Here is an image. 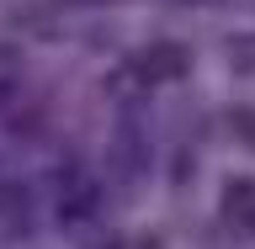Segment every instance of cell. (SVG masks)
Returning <instances> with one entry per match:
<instances>
[{
	"instance_id": "obj_3",
	"label": "cell",
	"mask_w": 255,
	"mask_h": 249,
	"mask_svg": "<svg viewBox=\"0 0 255 249\" xmlns=\"http://www.w3.org/2000/svg\"><path fill=\"white\" fill-rule=\"evenodd\" d=\"M234 122H245V127H239V138L255 143V111H234Z\"/></svg>"
},
{
	"instance_id": "obj_1",
	"label": "cell",
	"mask_w": 255,
	"mask_h": 249,
	"mask_svg": "<svg viewBox=\"0 0 255 249\" xmlns=\"http://www.w3.org/2000/svg\"><path fill=\"white\" fill-rule=\"evenodd\" d=\"M223 218L239 234H255V180H234L223 191Z\"/></svg>"
},
{
	"instance_id": "obj_2",
	"label": "cell",
	"mask_w": 255,
	"mask_h": 249,
	"mask_svg": "<svg viewBox=\"0 0 255 249\" xmlns=\"http://www.w3.org/2000/svg\"><path fill=\"white\" fill-rule=\"evenodd\" d=\"M143 80H170V75H181V69H186V53H181V48L175 43H159V48H149V53H143Z\"/></svg>"
}]
</instances>
